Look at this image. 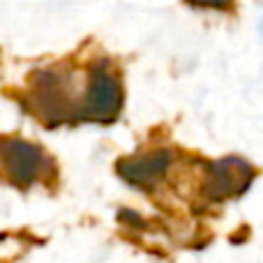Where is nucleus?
I'll return each instance as SVG.
<instances>
[{
    "instance_id": "obj_5",
    "label": "nucleus",
    "mask_w": 263,
    "mask_h": 263,
    "mask_svg": "<svg viewBox=\"0 0 263 263\" xmlns=\"http://www.w3.org/2000/svg\"><path fill=\"white\" fill-rule=\"evenodd\" d=\"M173 164L171 150H150V153H141L134 157H125L116 164V171L127 185L141 187V190H150L155 187Z\"/></svg>"
},
{
    "instance_id": "obj_2",
    "label": "nucleus",
    "mask_w": 263,
    "mask_h": 263,
    "mask_svg": "<svg viewBox=\"0 0 263 263\" xmlns=\"http://www.w3.org/2000/svg\"><path fill=\"white\" fill-rule=\"evenodd\" d=\"M51 173V159L40 145L18 136L0 139V176L14 187H28L42 182Z\"/></svg>"
},
{
    "instance_id": "obj_3",
    "label": "nucleus",
    "mask_w": 263,
    "mask_h": 263,
    "mask_svg": "<svg viewBox=\"0 0 263 263\" xmlns=\"http://www.w3.org/2000/svg\"><path fill=\"white\" fill-rule=\"evenodd\" d=\"M254 182V166L238 155H229L205 166L201 194L210 203H224L242 196Z\"/></svg>"
},
{
    "instance_id": "obj_4",
    "label": "nucleus",
    "mask_w": 263,
    "mask_h": 263,
    "mask_svg": "<svg viewBox=\"0 0 263 263\" xmlns=\"http://www.w3.org/2000/svg\"><path fill=\"white\" fill-rule=\"evenodd\" d=\"M30 109L46 125H60L65 120L79 118V106L67 92V83L58 72H40L32 79Z\"/></svg>"
},
{
    "instance_id": "obj_7",
    "label": "nucleus",
    "mask_w": 263,
    "mask_h": 263,
    "mask_svg": "<svg viewBox=\"0 0 263 263\" xmlns=\"http://www.w3.org/2000/svg\"><path fill=\"white\" fill-rule=\"evenodd\" d=\"M261 32H263V21H261Z\"/></svg>"
},
{
    "instance_id": "obj_1",
    "label": "nucleus",
    "mask_w": 263,
    "mask_h": 263,
    "mask_svg": "<svg viewBox=\"0 0 263 263\" xmlns=\"http://www.w3.org/2000/svg\"><path fill=\"white\" fill-rule=\"evenodd\" d=\"M123 111V83L109 60H97L88 74V86L81 104L79 118L90 123H114Z\"/></svg>"
},
{
    "instance_id": "obj_6",
    "label": "nucleus",
    "mask_w": 263,
    "mask_h": 263,
    "mask_svg": "<svg viewBox=\"0 0 263 263\" xmlns=\"http://www.w3.org/2000/svg\"><path fill=\"white\" fill-rule=\"evenodd\" d=\"M194 9H213V12H233L236 0H185Z\"/></svg>"
}]
</instances>
